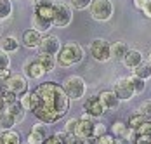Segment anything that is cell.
Instances as JSON below:
<instances>
[{
    "instance_id": "obj_1",
    "label": "cell",
    "mask_w": 151,
    "mask_h": 144,
    "mask_svg": "<svg viewBox=\"0 0 151 144\" xmlns=\"http://www.w3.org/2000/svg\"><path fill=\"white\" fill-rule=\"evenodd\" d=\"M70 96L64 87L56 82L38 84L31 90V111L38 118V122L52 125L63 120L70 111Z\"/></svg>"
},
{
    "instance_id": "obj_2",
    "label": "cell",
    "mask_w": 151,
    "mask_h": 144,
    "mask_svg": "<svg viewBox=\"0 0 151 144\" xmlns=\"http://www.w3.org/2000/svg\"><path fill=\"white\" fill-rule=\"evenodd\" d=\"M82 61H83V49H82V45H78L75 42L63 43L59 54H58V66L70 68V66H75V64L82 63Z\"/></svg>"
},
{
    "instance_id": "obj_3",
    "label": "cell",
    "mask_w": 151,
    "mask_h": 144,
    "mask_svg": "<svg viewBox=\"0 0 151 144\" xmlns=\"http://www.w3.org/2000/svg\"><path fill=\"white\" fill-rule=\"evenodd\" d=\"M63 87H64V90H66V94L70 96L71 101L82 99V97L85 96V92H87V84H85V80H83L82 76H78V75L68 76V78L63 82Z\"/></svg>"
},
{
    "instance_id": "obj_4",
    "label": "cell",
    "mask_w": 151,
    "mask_h": 144,
    "mask_svg": "<svg viewBox=\"0 0 151 144\" xmlns=\"http://www.w3.org/2000/svg\"><path fill=\"white\" fill-rule=\"evenodd\" d=\"M89 11H91L92 19L104 23V21H109L113 17L115 7H113V2L111 0H92Z\"/></svg>"
},
{
    "instance_id": "obj_5",
    "label": "cell",
    "mask_w": 151,
    "mask_h": 144,
    "mask_svg": "<svg viewBox=\"0 0 151 144\" xmlns=\"http://www.w3.org/2000/svg\"><path fill=\"white\" fill-rule=\"evenodd\" d=\"M71 21H73V7L64 4V2H58L56 11H54V17H52L54 28H66L71 24Z\"/></svg>"
},
{
    "instance_id": "obj_6",
    "label": "cell",
    "mask_w": 151,
    "mask_h": 144,
    "mask_svg": "<svg viewBox=\"0 0 151 144\" xmlns=\"http://www.w3.org/2000/svg\"><path fill=\"white\" fill-rule=\"evenodd\" d=\"M89 50H91V56L97 63H106L111 59V43H108L103 38L92 40L91 45H89Z\"/></svg>"
},
{
    "instance_id": "obj_7",
    "label": "cell",
    "mask_w": 151,
    "mask_h": 144,
    "mask_svg": "<svg viewBox=\"0 0 151 144\" xmlns=\"http://www.w3.org/2000/svg\"><path fill=\"white\" fill-rule=\"evenodd\" d=\"M113 90L120 97V101H130L136 96L132 82H130V76H122V78H118L115 82V85H113Z\"/></svg>"
},
{
    "instance_id": "obj_8",
    "label": "cell",
    "mask_w": 151,
    "mask_h": 144,
    "mask_svg": "<svg viewBox=\"0 0 151 144\" xmlns=\"http://www.w3.org/2000/svg\"><path fill=\"white\" fill-rule=\"evenodd\" d=\"M94 132H96V123H94V116L89 113H83V115L78 118V125H76V137H94Z\"/></svg>"
},
{
    "instance_id": "obj_9",
    "label": "cell",
    "mask_w": 151,
    "mask_h": 144,
    "mask_svg": "<svg viewBox=\"0 0 151 144\" xmlns=\"http://www.w3.org/2000/svg\"><path fill=\"white\" fill-rule=\"evenodd\" d=\"M63 47V42L59 40V37L56 35H45L42 38V43L38 47V52H44V54H52V56H58Z\"/></svg>"
},
{
    "instance_id": "obj_10",
    "label": "cell",
    "mask_w": 151,
    "mask_h": 144,
    "mask_svg": "<svg viewBox=\"0 0 151 144\" xmlns=\"http://www.w3.org/2000/svg\"><path fill=\"white\" fill-rule=\"evenodd\" d=\"M7 89L11 92H14L17 97H21L23 94L28 92V78L24 75H12L7 82H5Z\"/></svg>"
},
{
    "instance_id": "obj_11",
    "label": "cell",
    "mask_w": 151,
    "mask_h": 144,
    "mask_svg": "<svg viewBox=\"0 0 151 144\" xmlns=\"http://www.w3.org/2000/svg\"><path fill=\"white\" fill-rule=\"evenodd\" d=\"M23 70H24V76H26V78H31V80H38V78H42L47 73L45 68L37 61V58L26 61L24 66H23Z\"/></svg>"
},
{
    "instance_id": "obj_12",
    "label": "cell",
    "mask_w": 151,
    "mask_h": 144,
    "mask_svg": "<svg viewBox=\"0 0 151 144\" xmlns=\"http://www.w3.org/2000/svg\"><path fill=\"white\" fill-rule=\"evenodd\" d=\"M83 109H85V113L92 115L94 118H101L106 111L104 106H103V102H101V99H99V96H91V97H87L85 102H83Z\"/></svg>"
},
{
    "instance_id": "obj_13",
    "label": "cell",
    "mask_w": 151,
    "mask_h": 144,
    "mask_svg": "<svg viewBox=\"0 0 151 144\" xmlns=\"http://www.w3.org/2000/svg\"><path fill=\"white\" fill-rule=\"evenodd\" d=\"M47 135H49V134H47L45 123L38 122V123H35V125L31 127L30 134H28V141H26V144H42L47 139Z\"/></svg>"
},
{
    "instance_id": "obj_14",
    "label": "cell",
    "mask_w": 151,
    "mask_h": 144,
    "mask_svg": "<svg viewBox=\"0 0 151 144\" xmlns=\"http://www.w3.org/2000/svg\"><path fill=\"white\" fill-rule=\"evenodd\" d=\"M97 96H99V99H101V102H103V106H104L106 111H115V109H118V106H120V97L115 94V90H103V92H99Z\"/></svg>"
},
{
    "instance_id": "obj_15",
    "label": "cell",
    "mask_w": 151,
    "mask_h": 144,
    "mask_svg": "<svg viewBox=\"0 0 151 144\" xmlns=\"http://www.w3.org/2000/svg\"><path fill=\"white\" fill-rule=\"evenodd\" d=\"M56 4H58V0H33V9H35V12L52 19L54 11H56Z\"/></svg>"
},
{
    "instance_id": "obj_16",
    "label": "cell",
    "mask_w": 151,
    "mask_h": 144,
    "mask_svg": "<svg viewBox=\"0 0 151 144\" xmlns=\"http://www.w3.org/2000/svg\"><path fill=\"white\" fill-rule=\"evenodd\" d=\"M42 38H44V35H42L40 31L30 28L23 33V42L21 43H23L24 47H28V49H38L40 43H42Z\"/></svg>"
},
{
    "instance_id": "obj_17",
    "label": "cell",
    "mask_w": 151,
    "mask_h": 144,
    "mask_svg": "<svg viewBox=\"0 0 151 144\" xmlns=\"http://www.w3.org/2000/svg\"><path fill=\"white\" fill-rule=\"evenodd\" d=\"M52 26H54V23H52L50 17H45V16L38 14V12H33V16H31V28L33 30H37L40 33H47Z\"/></svg>"
},
{
    "instance_id": "obj_18",
    "label": "cell",
    "mask_w": 151,
    "mask_h": 144,
    "mask_svg": "<svg viewBox=\"0 0 151 144\" xmlns=\"http://www.w3.org/2000/svg\"><path fill=\"white\" fill-rule=\"evenodd\" d=\"M142 59H144V58H142V52H141V50L130 49V50L127 52V56L123 58L122 63H123V66H125V68H129V70H136L141 63H144Z\"/></svg>"
},
{
    "instance_id": "obj_19",
    "label": "cell",
    "mask_w": 151,
    "mask_h": 144,
    "mask_svg": "<svg viewBox=\"0 0 151 144\" xmlns=\"http://www.w3.org/2000/svg\"><path fill=\"white\" fill-rule=\"evenodd\" d=\"M19 47H21V42L16 38L14 35H7V37H4V38L0 40V49L5 50L7 54H14V52H17Z\"/></svg>"
},
{
    "instance_id": "obj_20",
    "label": "cell",
    "mask_w": 151,
    "mask_h": 144,
    "mask_svg": "<svg viewBox=\"0 0 151 144\" xmlns=\"http://www.w3.org/2000/svg\"><path fill=\"white\" fill-rule=\"evenodd\" d=\"M130 49H129V45L127 42H118L111 43V59H115V61H123V58L127 56V52H129Z\"/></svg>"
},
{
    "instance_id": "obj_21",
    "label": "cell",
    "mask_w": 151,
    "mask_h": 144,
    "mask_svg": "<svg viewBox=\"0 0 151 144\" xmlns=\"http://www.w3.org/2000/svg\"><path fill=\"white\" fill-rule=\"evenodd\" d=\"M37 61L45 68V71H52L54 68H56V64H58V56H52V54H44V52H38L37 56Z\"/></svg>"
},
{
    "instance_id": "obj_22",
    "label": "cell",
    "mask_w": 151,
    "mask_h": 144,
    "mask_svg": "<svg viewBox=\"0 0 151 144\" xmlns=\"http://www.w3.org/2000/svg\"><path fill=\"white\" fill-rule=\"evenodd\" d=\"M11 115L16 118V122L17 123H21L23 120H24V116H26V109L23 108V104L19 101H16V102H11V104H7V108H5Z\"/></svg>"
},
{
    "instance_id": "obj_23",
    "label": "cell",
    "mask_w": 151,
    "mask_h": 144,
    "mask_svg": "<svg viewBox=\"0 0 151 144\" xmlns=\"http://www.w3.org/2000/svg\"><path fill=\"white\" fill-rule=\"evenodd\" d=\"M0 144H21V135L16 130H0Z\"/></svg>"
},
{
    "instance_id": "obj_24",
    "label": "cell",
    "mask_w": 151,
    "mask_h": 144,
    "mask_svg": "<svg viewBox=\"0 0 151 144\" xmlns=\"http://www.w3.org/2000/svg\"><path fill=\"white\" fill-rule=\"evenodd\" d=\"M16 125H17L16 118L11 115L7 109L0 113V130H12Z\"/></svg>"
},
{
    "instance_id": "obj_25",
    "label": "cell",
    "mask_w": 151,
    "mask_h": 144,
    "mask_svg": "<svg viewBox=\"0 0 151 144\" xmlns=\"http://www.w3.org/2000/svg\"><path fill=\"white\" fill-rule=\"evenodd\" d=\"M14 12V5L12 0H0V21L9 19Z\"/></svg>"
},
{
    "instance_id": "obj_26",
    "label": "cell",
    "mask_w": 151,
    "mask_h": 144,
    "mask_svg": "<svg viewBox=\"0 0 151 144\" xmlns=\"http://www.w3.org/2000/svg\"><path fill=\"white\" fill-rule=\"evenodd\" d=\"M132 75H136V76L142 78V80L151 78V63L150 61H148V63H141L136 70H132Z\"/></svg>"
},
{
    "instance_id": "obj_27",
    "label": "cell",
    "mask_w": 151,
    "mask_h": 144,
    "mask_svg": "<svg viewBox=\"0 0 151 144\" xmlns=\"http://www.w3.org/2000/svg\"><path fill=\"white\" fill-rule=\"evenodd\" d=\"M127 132H129V125H125L123 122H115L111 125V134L120 139V137H127Z\"/></svg>"
},
{
    "instance_id": "obj_28",
    "label": "cell",
    "mask_w": 151,
    "mask_h": 144,
    "mask_svg": "<svg viewBox=\"0 0 151 144\" xmlns=\"http://www.w3.org/2000/svg\"><path fill=\"white\" fill-rule=\"evenodd\" d=\"M148 120H150V118H146V116L142 115V113L136 111L134 115L129 118V123H127V125H129L130 129H139V127H141V125H142L144 122H148Z\"/></svg>"
},
{
    "instance_id": "obj_29",
    "label": "cell",
    "mask_w": 151,
    "mask_h": 144,
    "mask_svg": "<svg viewBox=\"0 0 151 144\" xmlns=\"http://www.w3.org/2000/svg\"><path fill=\"white\" fill-rule=\"evenodd\" d=\"M130 82H132V87H134V92H136V96L142 94V92L146 90V80L139 78V76H136V75H130Z\"/></svg>"
},
{
    "instance_id": "obj_30",
    "label": "cell",
    "mask_w": 151,
    "mask_h": 144,
    "mask_svg": "<svg viewBox=\"0 0 151 144\" xmlns=\"http://www.w3.org/2000/svg\"><path fill=\"white\" fill-rule=\"evenodd\" d=\"M92 0H70V5L76 9V11H85V9H91Z\"/></svg>"
},
{
    "instance_id": "obj_31",
    "label": "cell",
    "mask_w": 151,
    "mask_h": 144,
    "mask_svg": "<svg viewBox=\"0 0 151 144\" xmlns=\"http://www.w3.org/2000/svg\"><path fill=\"white\" fill-rule=\"evenodd\" d=\"M115 143H116V137L113 134H108V132L96 137V144H115Z\"/></svg>"
},
{
    "instance_id": "obj_32",
    "label": "cell",
    "mask_w": 151,
    "mask_h": 144,
    "mask_svg": "<svg viewBox=\"0 0 151 144\" xmlns=\"http://www.w3.org/2000/svg\"><path fill=\"white\" fill-rule=\"evenodd\" d=\"M5 68H11V54H7L5 50L0 49V71Z\"/></svg>"
},
{
    "instance_id": "obj_33",
    "label": "cell",
    "mask_w": 151,
    "mask_h": 144,
    "mask_svg": "<svg viewBox=\"0 0 151 144\" xmlns=\"http://www.w3.org/2000/svg\"><path fill=\"white\" fill-rule=\"evenodd\" d=\"M137 111H139V113H142L146 118H150V120H151V99L141 102V106H139V109H137Z\"/></svg>"
},
{
    "instance_id": "obj_34",
    "label": "cell",
    "mask_w": 151,
    "mask_h": 144,
    "mask_svg": "<svg viewBox=\"0 0 151 144\" xmlns=\"http://www.w3.org/2000/svg\"><path fill=\"white\" fill-rule=\"evenodd\" d=\"M19 102L23 104V108H24L26 111H31V92L23 94V96L19 97Z\"/></svg>"
},
{
    "instance_id": "obj_35",
    "label": "cell",
    "mask_w": 151,
    "mask_h": 144,
    "mask_svg": "<svg viewBox=\"0 0 151 144\" xmlns=\"http://www.w3.org/2000/svg\"><path fill=\"white\" fill-rule=\"evenodd\" d=\"M76 125H78V118H71V120H68V122H66V127H64V130H66L68 134H73V135H75Z\"/></svg>"
},
{
    "instance_id": "obj_36",
    "label": "cell",
    "mask_w": 151,
    "mask_h": 144,
    "mask_svg": "<svg viewBox=\"0 0 151 144\" xmlns=\"http://www.w3.org/2000/svg\"><path fill=\"white\" fill-rule=\"evenodd\" d=\"M5 87H7V85H5ZM2 96H4V99H5V102H7V104H11V102H16V101H19V97L16 96L14 92H11L9 89H5Z\"/></svg>"
},
{
    "instance_id": "obj_37",
    "label": "cell",
    "mask_w": 151,
    "mask_h": 144,
    "mask_svg": "<svg viewBox=\"0 0 151 144\" xmlns=\"http://www.w3.org/2000/svg\"><path fill=\"white\" fill-rule=\"evenodd\" d=\"M42 144H63V141L58 134H50V135H47V139Z\"/></svg>"
},
{
    "instance_id": "obj_38",
    "label": "cell",
    "mask_w": 151,
    "mask_h": 144,
    "mask_svg": "<svg viewBox=\"0 0 151 144\" xmlns=\"http://www.w3.org/2000/svg\"><path fill=\"white\" fill-rule=\"evenodd\" d=\"M108 132V129H106L104 123H96V132H94V137H99V135H103V134H106Z\"/></svg>"
},
{
    "instance_id": "obj_39",
    "label": "cell",
    "mask_w": 151,
    "mask_h": 144,
    "mask_svg": "<svg viewBox=\"0 0 151 144\" xmlns=\"http://www.w3.org/2000/svg\"><path fill=\"white\" fill-rule=\"evenodd\" d=\"M11 76H12V73H11V68H5V70H2V71H0V80H2L4 84H5V82L11 78Z\"/></svg>"
},
{
    "instance_id": "obj_40",
    "label": "cell",
    "mask_w": 151,
    "mask_h": 144,
    "mask_svg": "<svg viewBox=\"0 0 151 144\" xmlns=\"http://www.w3.org/2000/svg\"><path fill=\"white\" fill-rule=\"evenodd\" d=\"M142 14L151 19V0H148V2H146V5L142 7Z\"/></svg>"
},
{
    "instance_id": "obj_41",
    "label": "cell",
    "mask_w": 151,
    "mask_h": 144,
    "mask_svg": "<svg viewBox=\"0 0 151 144\" xmlns=\"http://www.w3.org/2000/svg\"><path fill=\"white\" fill-rule=\"evenodd\" d=\"M5 108H7V102H5V99H4V96H0V113L5 111Z\"/></svg>"
},
{
    "instance_id": "obj_42",
    "label": "cell",
    "mask_w": 151,
    "mask_h": 144,
    "mask_svg": "<svg viewBox=\"0 0 151 144\" xmlns=\"http://www.w3.org/2000/svg\"><path fill=\"white\" fill-rule=\"evenodd\" d=\"M115 144H130L129 139H125V137H120V139H116V143Z\"/></svg>"
},
{
    "instance_id": "obj_43",
    "label": "cell",
    "mask_w": 151,
    "mask_h": 144,
    "mask_svg": "<svg viewBox=\"0 0 151 144\" xmlns=\"http://www.w3.org/2000/svg\"><path fill=\"white\" fill-rule=\"evenodd\" d=\"M5 89H7V87H5V84H4V82L0 80V96L4 94V90H5Z\"/></svg>"
},
{
    "instance_id": "obj_44",
    "label": "cell",
    "mask_w": 151,
    "mask_h": 144,
    "mask_svg": "<svg viewBox=\"0 0 151 144\" xmlns=\"http://www.w3.org/2000/svg\"><path fill=\"white\" fill-rule=\"evenodd\" d=\"M136 144H151V139H148V141H137Z\"/></svg>"
},
{
    "instance_id": "obj_45",
    "label": "cell",
    "mask_w": 151,
    "mask_h": 144,
    "mask_svg": "<svg viewBox=\"0 0 151 144\" xmlns=\"http://www.w3.org/2000/svg\"><path fill=\"white\" fill-rule=\"evenodd\" d=\"M150 63H151V52H150Z\"/></svg>"
},
{
    "instance_id": "obj_46",
    "label": "cell",
    "mask_w": 151,
    "mask_h": 144,
    "mask_svg": "<svg viewBox=\"0 0 151 144\" xmlns=\"http://www.w3.org/2000/svg\"><path fill=\"white\" fill-rule=\"evenodd\" d=\"M0 31H2V26H0Z\"/></svg>"
},
{
    "instance_id": "obj_47",
    "label": "cell",
    "mask_w": 151,
    "mask_h": 144,
    "mask_svg": "<svg viewBox=\"0 0 151 144\" xmlns=\"http://www.w3.org/2000/svg\"><path fill=\"white\" fill-rule=\"evenodd\" d=\"M31 2H33V0H31Z\"/></svg>"
}]
</instances>
